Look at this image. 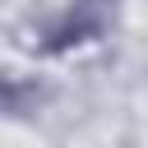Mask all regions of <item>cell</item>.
<instances>
[{
  "mask_svg": "<svg viewBox=\"0 0 148 148\" xmlns=\"http://www.w3.org/2000/svg\"><path fill=\"white\" fill-rule=\"evenodd\" d=\"M111 9H116V0H74L46 28V51H69V46L97 42L106 32V23H111Z\"/></svg>",
  "mask_w": 148,
  "mask_h": 148,
  "instance_id": "obj_1",
  "label": "cell"
}]
</instances>
